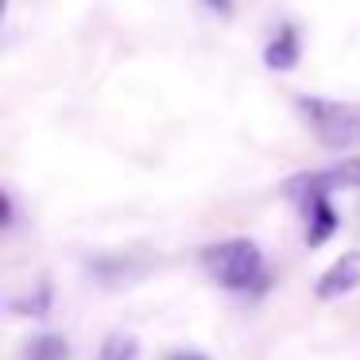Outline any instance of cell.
<instances>
[{"label": "cell", "mask_w": 360, "mask_h": 360, "mask_svg": "<svg viewBox=\"0 0 360 360\" xmlns=\"http://www.w3.org/2000/svg\"><path fill=\"white\" fill-rule=\"evenodd\" d=\"M167 360H210V356H202V352H194V349H179V352H171Z\"/></svg>", "instance_id": "obj_11"}, {"label": "cell", "mask_w": 360, "mask_h": 360, "mask_svg": "<svg viewBox=\"0 0 360 360\" xmlns=\"http://www.w3.org/2000/svg\"><path fill=\"white\" fill-rule=\"evenodd\" d=\"M16 225V194L12 190H4V229Z\"/></svg>", "instance_id": "obj_10"}, {"label": "cell", "mask_w": 360, "mask_h": 360, "mask_svg": "<svg viewBox=\"0 0 360 360\" xmlns=\"http://www.w3.org/2000/svg\"><path fill=\"white\" fill-rule=\"evenodd\" d=\"M298 55H302V47H298V32L287 24V27H279L275 39L264 47V66L275 70V74H287V70L298 66Z\"/></svg>", "instance_id": "obj_5"}, {"label": "cell", "mask_w": 360, "mask_h": 360, "mask_svg": "<svg viewBox=\"0 0 360 360\" xmlns=\"http://www.w3.org/2000/svg\"><path fill=\"white\" fill-rule=\"evenodd\" d=\"M356 283H360V252H345L341 259H333V264L318 275V287L314 290H318L321 302H329V298L349 295Z\"/></svg>", "instance_id": "obj_4"}, {"label": "cell", "mask_w": 360, "mask_h": 360, "mask_svg": "<svg viewBox=\"0 0 360 360\" xmlns=\"http://www.w3.org/2000/svg\"><path fill=\"white\" fill-rule=\"evenodd\" d=\"M205 4H210L213 12H225V16L233 12V0H205Z\"/></svg>", "instance_id": "obj_12"}, {"label": "cell", "mask_w": 360, "mask_h": 360, "mask_svg": "<svg viewBox=\"0 0 360 360\" xmlns=\"http://www.w3.org/2000/svg\"><path fill=\"white\" fill-rule=\"evenodd\" d=\"M298 112L310 120L314 136L326 148L341 151V148L360 143V105L329 101V97H298Z\"/></svg>", "instance_id": "obj_2"}, {"label": "cell", "mask_w": 360, "mask_h": 360, "mask_svg": "<svg viewBox=\"0 0 360 360\" xmlns=\"http://www.w3.org/2000/svg\"><path fill=\"white\" fill-rule=\"evenodd\" d=\"M349 186H360V159H345V163H333L326 171L295 174V179H287V198L306 205L310 198H329L333 190H349Z\"/></svg>", "instance_id": "obj_3"}, {"label": "cell", "mask_w": 360, "mask_h": 360, "mask_svg": "<svg viewBox=\"0 0 360 360\" xmlns=\"http://www.w3.org/2000/svg\"><path fill=\"white\" fill-rule=\"evenodd\" d=\"M302 210H306V244L318 248V244H326L337 233V213L329 205V198H310Z\"/></svg>", "instance_id": "obj_6"}, {"label": "cell", "mask_w": 360, "mask_h": 360, "mask_svg": "<svg viewBox=\"0 0 360 360\" xmlns=\"http://www.w3.org/2000/svg\"><path fill=\"white\" fill-rule=\"evenodd\" d=\"M8 310H12V314H32V318H43V314L51 310V283H47V279L35 283V295L27 290L24 298H12Z\"/></svg>", "instance_id": "obj_8"}, {"label": "cell", "mask_w": 360, "mask_h": 360, "mask_svg": "<svg viewBox=\"0 0 360 360\" xmlns=\"http://www.w3.org/2000/svg\"><path fill=\"white\" fill-rule=\"evenodd\" d=\"M66 356H70L66 352V337H58V333H43L27 345V360H66Z\"/></svg>", "instance_id": "obj_9"}, {"label": "cell", "mask_w": 360, "mask_h": 360, "mask_svg": "<svg viewBox=\"0 0 360 360\" xmlns=\"http://www.w3.org/2000/svg\"><path fill=\"white\" fill-rule=\"evenodd\" d=\"M97 360H140V341L132 333H109L101 341Z\"/></svg>", "instance_id": "obj_7"}, {"label": "cell", "mask_w": 360, "mask_h": 360, "mask_svg": "<svg viewBox=\"0 0 360 360\" xmlns=\"http://www.w3.org/2000/svg\"><path fill=\"white\" fill-rule=\"evenodd\" d=\"M202 264L225 290H252L267 279L264 271V252L248 236H233V240L210 244L202 252Z\"/></svg>", "instance_id": "obj_1"}]
</instances>
